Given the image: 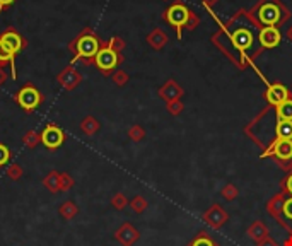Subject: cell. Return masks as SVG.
Wrapping results in <instances>:
<instances>
[{
	"label": "cell",
	"mask_w": 292,
	"mask_h": 246,
	"mask_svg": "<svg viewBox=\"0 0 292 246\" xmlns=\"http://www.w3.org/2000/svg\"><path fill=\"white\" fill-rule=\"evenodd\" d=\"M101 47H103V43H101V40H99V36L96 35L91 28H86L84 31H82L76 40L70 41V45H69V50L74 53L72 64H76V62H82L84 65L94 64V57L98 55Z\"/></svg>",
	"instance_id": "6da1fadb"
},
{
	"label": "cell",
	"mask_w": 292,
	"mask_h": 246,
	"mask_svg": "<svg viewBox=\"0 0 292 246\" xmlns=\"http://www.w3.org/2000/svg\"><path fill=\"white\" fill-rule=\"evenodd\" d=\"M266 210L283 229H287L292 234V195H285L280 191L268 202Z\"/></svg>",
	"instance_id": "7a4b0ae2"
},
{
	"label": "cell",
	"mask_w": 292,
	"mask_h": 246,
	"mask_svg": "<svg viewBox=\"0 0 292 246\" xmlns=\"http://www.w3.org/2000/svg\"><path fill=\"white\" fill-rule=\"evenodd\" d=\"M14 99H16V103L23 108L24 113L31 115V113H35L36 108H38L40 104L45 101V96L40 89H36L33 84H26V86L21 87L18 93H16Z\"/></svg>",
	"instance_id": "3957f363"
},
{
	"label": "cell",
	"mask_w": 292,
	"mask_h": 246,
	"mask_svg": "<svg viewBox=\"0 0 292 246\" xmlns=\"http://www.w3.org/2000/svg\"><path fill=\"white\" fill-rule=\"evenodd\" d=\"M261 157H273L283 169L292 168V139H278L265 149Z\"/></svg>",
	"instance_id": "277c9868"
},
{
	"label": "cell",
	"mask_w": 292,
	"mask_h": 246,
	"mask_svg": "<svg viewBox=\"0 0 292 246\" xmlns=\"http://www.w3.org/2000/svg\"><path fill=\"white\" fill-rule=\"evenodd\" d=\"M122 62H123V57L120 55L118 52L111 50L108 45H103V47L99 48L98 55L94 57V65L98 67L99 72H101L103 76H110Z\"/></svg>",
	"instance_id": "5b68a950"
},
{
	"label": "cell",
	"mask_w": 292,
	"mask_h": 246,
	"mask_svg": "<svg viewBox=\"0 0 292 246\" xmlns=\"http://www.w3.org/2000/svg\"><path fill=\"white\" fill-rule=\"evenodd\" d=\"M64 142H65V132L58 125L48 123L43 128V132H41V144L47 149H50V151H55Z\"/></svg>",
	"instance_id": "8992f818"
},
{
	"label": "cell",
	"mask_w": 292,
	"mask_h": 246,
	"mask_svg": "<svg viewBox=\"0 0 292 246\" xmlns=\"http://www.w3.org/2000/svg\"><path fill=\"white\" fill-rule=\"evenodd\" d=\"M202 219H203V222H205L207 226H210L214 229H219L227 222L229 214L219 205V203H214V205H210V208H207V210L203 212Z\"/></svg>",
	"instance_id": "52a82bcc"
},
{
	"label": "cell",
	"mask_w": 292,
	"mask_h": 246,
	"mask_svg": "<svg viewBox=\"0 0 292 246\" xmlns=\"http://www.w3.org/2000/svg\"><path fill=\"white\" fill-rule=\"evenodd\" d=\"M0 40L6 43V47L9 48L16 57H18V53H21L24 48L28 47V41L24 40L14 28H7L6 31L0 35Z\"/></svg>",
	"instance_id": "ba28073f"
},
{
	"label": "cell",
	"mask_w": 292,
	"mask_h": 246,
	"mask_svg": "<svg viewBox=\"0 0 292 246\" xmlns=\"http://www.w3.org/2000/svg\"><path fill=\"white\" fill-rule=\"evenodd\" d=\"M57 82L65 91H74L82 82V76L74 69V65H67L62 72L57 74Z\"/></svg>",
	"instance_id": "9c48e42d"
},
{
	"label": "cell",
	"mask_w": 292,
	"mask_h": 246,
	"mask_svg": "<svg viewBox=\"0 0 292 246\" xmlns=\"http://www.w3.org/2000/svg\"><path fill=\"white\" fill-rule=\"evenodd\" d=\"M256 16H258V21H260L261 24H265V26H275V24L282 19L280 7H278L277 4H272V2L260 6Z\"/></svg>",
	"instance_id": "30bf717a"
},
{
	"label": "cell",
	"mask_w": 292,
	"mask_h": 246,
	"mask_svg": "<svg viewBox=\"0 0 292 246\" xmlns=\"http://www.w3.org/2000/svg\"><path fill=\"white\" fill-rule=\"evenodd\" d=\"M139 237H140V232L137 231V227H133L130 222L122 224L115 232V239L122 246H133L139 241Z\"/></svg>",
	"instance_id": "8fae6325"
},
{
	"label": "cell",
	"mask_w": 292,
	"mask_h": 246,
	"mask_svg": "<svg viewBox=\"0 0 292 246\" xmlns=\"http://www.w3.org/2000/svg\"><path fill=\"white\" fill-rule=\"evenodd\" d=\"M188 18H190V11L186 9L185 6L181 4H174L171 6L168 12H166V19L169 21V24H173L174 28H181L188 23Z\"/></svg>",
	"instance_id": "7c38bea8"
},
{
	"label": "cell",
	"mask_w": 292,
	"mask_h": 246,
	"mask_svg": "<svg viewBox=\"0 0 292 246\" xmlns=\"http://www.w3.org/2000/svg\"><path fill=\"white\" fill-rule=\"evenodd\" d=\"M265 98H266V101H268V104H272L275 108V106H278V104H282L285 99H289V89L283 84H272L266 89Z\"/></svg>",
	"instance_id": "4fadbf2b"
},
{
	"label": "cell",
	"mask_w": 292,
	"mask_h": 246,
	"mask_svg": "<svg viewBox=\"0 0 292 246\" xmlns=\"http://www.w3.org/2000/svg\"><path fill=\"white\" fill-rule=\"evenodd\" d=\"M280 40H282V35H280V31H278L277 28L268 26V28L261 29V33H260V43H261V47H265V48H275L278 43H280Z\"/></svg>",
	"instance_id": "5bb4252c"
},
{
	"label": "cell",
	"mask_w": 292,
	"mask_h": 246,
	"mask_svg": "<svg viewBox=\"0 0 292 246\" xmlns=\"http://www.w3.org/2000/svg\"><path fill=\"white\" fill-rule=\"evenodd\" d=\"M248 237L253 239L256 244L261 243V241L268 237V227H266L261 220H254L251 226L248 227Z\"/></svg>",
	"instance_id": "9a60e30c"
},
{
	"label": "cell",
	"mask_w": 292,
	"mask_h": 246,
	"mask_svg": "<svg viewBox=\"0 0 292 246\" xmlns=\"http://www.w3.org/2000/svg\"><path fill=\"white\" fill-rule=\"evenodd\" d=\"M7 64L11 65L12 79L16 81V79H18V72H16V55L6 47V43L0 40V67H6Z\"/></svg>",
	"instance_id": "2e32d148"
},
{
	"label": "cell",
	"mask_w": 292,
	"mask_h": 246,
	"mask_svg": "<svg viewBox=\"0 0 292 246\" xmlns=\"http://www.w3.org/2000/svg\"><path fill=\"white\" fill-rule=\"evenodd\" d=\"M273 113L282 122H292V99H285L282 104L273 108Z\"/></svg>",
	"instance_id": "e0dca14e"
},
{
	"label": "cell",
	"mask_w": 292,
	"mask_h": 246,
	"mask_svg": "<svg viewBox=\"0 0 292 246\" xmlns=\"http://www.w3.org/2000/svg\"><path fill=\"white\" fill-rule=\"evenodd\" d=\"M43 185L52 193H60V173L55 169L50 171L47 176L43 178Z\"/></svg>",
	"instance_id": "ac0fdd59"
},
{
	"label": "cell",
	"mask_w": 292,
	"mask_h": 246,
	"mask_svg": "<svg viewBox=\"0 0 292 246\" xmlns=\"http://www.w3.org/2000/svg\"><path fill=\"white\" fill-rule=\"evenodd\" d=\"M188 246H219V243H217L212 236H208L207 232L200 231L198 234L190 241Z\"/></svg>",
	"instance_id": "d6986e66"
},
{
	"label": "cell",
	"mask_w": 292,
	"mask_h": 246,
	"mask_svg": "<svg viewBox=\"0 0 292 246\" xmlns=\"http://www.w3.org/2000/svg\"><path fill=\"white\" fill-rule=\"evenodd\" d=\"M58 212H60V215L64 217L65 220H70V219H74L77 215V212H79V208L76 203L72 202V200H67V202H64L60 205V208H58Z\"/></svg>",
	"instance_id": "ffe728a7"
},
{
	"label": "cell",
	"mask_w": 292,
	"mask_h": 246,
	"mask_svg": "<svg viewBox=\"0 0 292 246\" xmlns=\"http://www.w3.org/2000/svg\"><path fill=\"white\" fill-rule=\"evenodd\" d=\"M99 122L94 118V116H86L84 120L81 122V130L86 133V135H94L96 132L99 130Z\"/></svg>",
	"instance_id": "44dd1931"
},
{
	"label": "cell",
	"mask_w": 292,
	"mask_h": 246,
	"mask_svg": "<svg viewBox=\"0 0 292 246\" xmlns=\"http://www.w3.org/2000/svg\"><path fill=\"white\" fill-rule=\"evenodd\" d=\"M159 93H161V96H162V98H164V99H168V101L171 103V101H174V99H176L179 94H181V91L178 89V87H176V84H174L173 81H169L168 84H166V86L162 87V89L159 91Z\"/></svg>",
	"instance_id": "7402d4cb"
},
{
	"label": "cell",
	"mask_w": 292,
	"mask_h": 246,
	"mask_svg": "<svg viewBox=\"0 0 292 246\" xmlns=\"http://www.w3.org/2000/svg\"><path fill=\"white\" fill-rule=\"evenodd\" d=\"M232 41H234V45L239 50H246L251 45V36H249V33H246V31H237L234 33V36H232Z\"/></svg>",
	"instance_id": "603a6c76"
},
{
	"label": "cell",
	"mask_w": 292,
	"mask_h": 246,
	"mask_svg": "<svg viewBox=\"0 0 292 246\" xmlns=\"http://www.w3.org/2000/svg\"><path fill=\"white\" fill-rule=\"evenodd\" d=\"M41 142V133H38L36 130H28L26 133H24L23 137V144L26 145V147L29 149H35L36 145H38Z\"/></svg>",
	"instance_id": "cb8c5ba5"
},
{
	"label": "cell",
	"mask_w": 292,
	"mask_h": 246,
	"mask_svg": "<svg viewBox=\"0 0 292 246\" xmlns=\"http://www.w3.org/2000/svg\"><path fill=\"white\" fill-rule=\"evenodd\" d=\"M128 205H130V208L135 212V214H142V212L147 208L149 203H147V200L142 197V195H137V197H133L130 202H128Z\"/></svg>",
	"instance_id": "d4e9b609"
},
{
	"label": "cell",
	"mask_w": 292,
	"mask_h": 246,
	"mask_svg": "<svg viewBox=\"0 0 292 246\" xmlns=\"http://www.w3.org/2000/svg\"><path fill=\"white\" fill-rule=\"evenodd\" d=\"M237 195H239V190H237V186H234L232 183L224 185L222 190H220V197H222L224 200H229V202H232L234 198H237Z\"/></svg>",
	"instance_id": "484cf974"
},
{
	"label": "cell",
	"mask_w": 292,
	"mask_h": 246,
	"mask_svg": "<svg viewBox=\"0 0 292 246\" xmlns=\"http://www.w3.org/2000/svg\"><path fill=\"white\" fill-rule=\"evenodd\" d=\"M111 205H113L116 210H123V208L128 205V200L122 191H120V193H115L113 197H111Z\"/></svg>",
	"instance_id": "4316f807"
},
{
	"label": "cell",
	"mask_w": 292,
	"mask_h": 246,
	"mask_svg": "<svg viewBox=\"0 0 292 246\" xmlns=\"http://www.w3.org/2000/svg\"><path fill=\"white\" fill-rule=\"evenodd\" d=\"M23 174H24V171L23 168H21L19 164H11L9 168H7V178H11L12 181H18L23 178Z\"/></svg>",
	"instance_id": "83f0119b"
},
{
	"label": "cell",
	"mask_w": 292,
	"mask_h": 246,
	"mask_svg": "<svg viewBox=\"0 0 292 246\" xmlns=\"http://www.w3.org/2000/svg\"><path fill=\"white\" fill-rule=\"evenodd\" d=\"M74 185L76 181L69 173H60V191H69Z\"/></svg>",
	"instance_id": "f1b7e54d"
},
{
	"label": "cell",
	"mask_w": 292,
	"mask_h": 246,
	"mask_svg": "<svg viewBox=\"0 0 292 246\" xmlns=\"http://www.w3.org/2000/svg\"><path fill=\"white\" fill-rule=\"evenodd\" d=\"M144 135H145V132L142 130V127H139V125H135V127H132L130 130H128V137H130L132 140H135V142L144 139Z\"/></svg>",
	"instance_id": "f546056e"
},
{
	"label": "cell",
	"mask_w": 292,
	"mask_h": 246,
	"mask_svg": "<svg viewBox=\"0 0 292 246\" xmlns=\"http://www.w3.org/2000/svg\"><path fill=\"white\" fill-rule=\"evenodd\" d=\"M11 161V151L6 144H0V168Z\"/></svg>",
	"instance_id": "4dcf8cb0"
},
{
	"label": "cell",
	"mask_w": 292,
	"mask_h": 246,
	"mask_svg": "<svg viewBox=\"0 0 292 246\" xmlns=\"http://www.w3.org/2000/svg\"><path fill=\"white\" fill-rule=\"evenodd\" d=\"M280 186H282V191L285 195H292V173L287 174V178H283Z\"/></svg>",
	"instance_id": "1f68e13d"
},
{
	"label": "cell",
	"mask_w": 292,
	"mask_h": 246,
	"mask_svg": "<svg viewBox=\"0 0 292 246\" xmlns=\"http://www.w3.org/2000/svg\"><path fill=\"white\" fill-rule=\"evenodd\" d=\"M113 81H115L116 86H123L125 82L128 81V76L123 72V70H116V72L113 74Z\"/></svg>",
	"instance_id": "d6a6232c"
},
{
	"label": "cell",
	"mask_w": 292,
	"mask_h": 246,
	"mask_svg": "<svg viewBox=\"0 0 292 246\" xmlns=\"http://www.w3.org/2000/svg\"><path fill=\"white\" fill-rule=\"evenodd\" d=\"M108 47H110L111 50H115V52H122V50H123V47H125V43H123V40H120V38H116V36H115V38H111V41H110V43H108Z\"/></svg>",
	"instance_id": "836d02e7"
},
{
	"label": "cell",
	"mask_w": 292,
	"mask_h": 246,
	"mask_svg": "<svg viewBox=\"0 0 292 246\" xmlns=\"http://www.w3.org/2000/svg\"><path fill=\"white\" fill-rule=\"evenodd\" d=\"M16 2H18V0H0V14L6 9H9L11 6H14Z\"/></svg>",
	"instance_id": "e575fe53"
},
{
	"label": "cell",
	"mask_w": 292,
	"mask_h": 246,
	"mask_svg": "<svg viewBox=\"0 0 292 246\" xmlns=\"http://www.w3.org/2000/svg\"><path fill=\"white\" fill-rule=\"evenodd\" d=\"M256 246H280V244H278L277 243V241H275V239H272V237H266V239H263V241H261V243H258Z\"/></svg>",
	"instance_id": "d590c367"
},
{
	"label": "cell",
	"mask_w": 292,
	"mask_h": 246,
	"mask_svg": "<svg viewBox=\"0 0 292 246\" xmlns=\"http://www.w3.org/2000/svg\"><path fill=\"white\" fill-rule=\"evenodd\" d=\"M168 108H169V111H171V113H174V115H176L178 111L181 110V106H179V104H176L174 101H171V103L168 104Z\"/></svg>",
	"instance_id": "8d00e7d4"
},
{
	"label": "cell",
	"mask_w": 292,
	"mask_h": 246,
	"mask_svg": "<svg viewBox=\"0 0 292 246\" xmlns=\"http://www.w3.org/2000/svg\"><path fill=\"white\" fill-rule=\"evenodd\" d=\"M6 82H7V74H6V70H4V67H0V87L6 84Z\"/></svg>",
	"instance_id": "74e56055"
},
{
	"label": "cell",
	"mask_w": 292,
	"mask_h": 246,
	"mask_svg": "<svg viewBox=\"0 0 292 246\" xmlns=\"http://www.w3.org/2000/svg\"><path fill=\"white\" fill-rule=\"evenodd\" d=\"M283 246H292V234L287 237L285 241H283Z\"/></svg>",
	"instance_id": "f35d334b"
}]
</instances>
